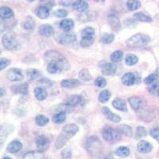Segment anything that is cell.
I'll list each match as a JSON object with an SVG mask.
<instances>
[{
	"instance_id": "6da1fadb",
	"label": "cell",
	"mask_w": 159,
	"mask_h": 159,
	"mask_svg": "<svg viewBox=\"0 0 159 159\" xmlns=\"http://www.w3.org/2000/svg\"><path fill=\"white\" fill-rule=\"evenodd\" d=\"M78 131H79V127L76 125L73 124V123L66 125L65 127H63L61 133L56 139L55 148L57 150L61 149L65 146V143H67L69 139H72Z\"/></svg>"
},
{
	"instance_id": "7a4b0ae2",
	"label": "cell",
	"mask_w": 159,
	"mask_h": 159,
	"mask_svg": "<svg viewBox=\"0 0 159 159\" xmlns=\"http://www.w3.org/2000/svg\"><path fill=\"white\" fill-rule=\"evenodd\" d=\"M45 60L48 64L49 63H56L60 65L63 71H67L70 68L68 60L63 56L60 52L56 50H49L45 52L44 55Z\"/></svg>"
},
{
	"instance_id": "3957f363",
	"label": "cell",
	"mask_w": 159,
	"mask_h": 159,
	"mask_svg": "<svg viewBox=\"0 0 159 159\" xmlns=\"http://www.w3.org/2000/svg\"><path fill=\"white\" fill-rule=\"evenodd\" d=\"M85 149L92 156H99L103 151V145L97 136H91L85 143Z\"/></svg>"
},
{
	"instance_id": "277c9868",
	"label": "cell",
	"mask_w": 159,
	"mask_h": 159,
	"mask_svg": "<svg viewBox=\"0 0 159 159\" xmlns=\"http://www.w3.org/2000/svg\"><path fill=\"white\" fill-rule=\"evenodd\" d=\"M2 43L8 50H17L20 48L19 40L15 32L10 31L6 33L2 38Z\"/></svg>"
},
{
	"instance_id": "5b68a950",
	"label": "cell",
	"mask_w": 159,
	"mask_h": 159,
	"mask_svg": "<svg viewBox=\"0 0 159 159\" xmlns=\"http://www.w3.org/2000/svg\"><path fill=\"white\" fill-rule=\"evenodd\" d=\"M150 42V38L144 34H136L130 37L127 41V45L129 47L141 48L144 47Z\"/></svg>"
},
{
	"instance_id": "8992f818",
	"label": "cell",
	"mask_w": 159,
	"mask_h": 159,
	"mask_svg": "<svg viewBox=\"0 0 159 159\" xmlns=\"http://www.w3.org/2000/svg\"><path fill=\"white\" fill-rule=\"evenodd\" d=\"M95 38H96V32L93 27H86L82 31V38L80 45L83 48H87L91 46L94 43Z\"/></svg>"
},
{
	"instance_id": "52a82bcc",
	"label": "cell",
	"mask_w": 159,
	"mask_h": 159,
	"mask_svg": "<svg viewBox=\"0 0 159 159\" xmlns=\"http://www.w3.org/2000/svg\"><path fill=\"white\" fill-rule=\"evenodd\" d=\"M103 139L107 143H115L121 139V133L113 127H106L102 130Z\"/></svg>"
},
{
	"instance_id": "ba28073f",
	"label": "cell",
	"mask_w": 159,
	"mask_h": 159,
	"mask_svg": "<svg viewBox=\"0 0 159 159\" xmlns=\"http://www.w3.org/2000/svg\"><path fill=\"white\" fill-rule=\"evenodd\" d=\"M35 143H36L38 151L43 153V152L46 151L49 147L50 140L49 139V138L46 137L45 135H39L36 138Z\"/></svg>"
},
{
	"instance_id": "9c48e42d",
	"label": "cell",
	"mask_w": 159,
	"mask_h": 159,
	"mask_svg": "<svg viewBox=\"0 0 159 159\" xmlns=\"http://www.w3.org/2000/svg\"><path fill=\"white\" fill-rule=\"evenodd\" d=\"M55 38L57 41V42H59L61 45H70V44L76 42V35L74 34H69V33L59 34Z\"/></svg>"
},
{
	"instance_id": "30bf717a",
	"label": "cell",
	"mask_w": 159,
	"mask_h": 159,
	"mask_svg": "<svg viewBox=\"0 0 159 159\" xmlns=\"http://www.w3.org/2000/svg\"><path fill=\"white\" fill-rule=\"evenodd\" d=\"M129 103L130 104L131 107L136 111L142 110L147 105V103L145 99L140 96H132L129 99Z\"/></svg>"
},
{
	"instance_id": "8fae6325",
	"label": "cell",
	"mask_w": 159,
	"mask_h": 159,
	"mask_svg": "<svg viewBox=\"0 0 159 159\" xmlns=\"http://www.w3.org/2000/svg\"><path fill=\"white\" fill-rule=\"evenodd\" d=\"M7 77L8 80H10L11 81L13 82H17V81H21L24 79V75L22 73V70L16 69V68H12L10 69L7 71Z\"/></svg>"
},
{
	"instance_id": "7c38bea8",
	"label": "cell",
	"mask_w": 159,
	"mask_h": 159,
	"mask_svg": "<svg viewBox=\"0 0 159 159\" xmlns=\"http://www.w3.org/2000/svg\"><path fill=\"white\" fill-rule=\"evenodd\" d=\"M83 101V97L80 95H72L65 99L64 104L69 107H73L76 105H79Z\"/></svg>"
},
{
	"instance_id": "4fadbf2b",
	"label": "cell",
	"mask_w": 159,
	"mask_h": 159,
	"mask_svg": "<svg viewBox=\"0 0 159 159\" xmlns=\"http://www.w3.org/2000/svg\"><path fill=\"white\" fill-rule=\"evenodd\" d=\"M102 73L105 76H111L115 74L117 70V66L114 63H107L105 62L102 65L101 67Z\"/></svg>"
},
{
	"instance_id": "5bb4252c",
	"label": "cell",
	"mask_w": 159,
	"mask_h": 159,
	"mask_svg": "<svg viewBox=\"0 0 159 159\" xmlns=\"http://www.w3.org/2000/svg\"><path fill=\"white\" fill-rule=\"evenodd\" d=\"M107 20H108L109 25H111V27L112 28V30L114 31H118L120 30L121 29V22H120V20L119 18L116 16V15H109L107 17Z\"/></svg>"
},
{
	"instance_id": "9a60e30c",
	"label": "cell",
	"mask_w": 159,
	"mask_h": 159,
	"mask_svg": "<svg viewBox=\"0 0 159 159\" xmlns=\"http://www.w3.org/2000/svg\"><path fill=\"white\" fill-rule=\"evenodd\" d=\"M38 34L42 36L50 37L54 34V30L49 24H43L38 28Z\"/></svg>"
},
{
	"instance_id": "2e32d148",
	"label": "cell",
	"mask_w": 159,
	"mask_h": 159,
	"mask_svg": "<svg viewBox=\"0 0 159 159\" xmlns=\"http://www.w3.org/2000/svg\"><path fill=\"white\" fill-rule=\"evenodd\" d=\"M101 111L103 112V114L105 116V117L109 119L110 121L114 122V123H119V122L121 121V117L111 112V111L108 107H103Z\"/></svg>"
},
{
	"instance_id": "e0dca14e",
	"label": "cell",
	"mask_w": 159,
	"mask_h": 159,
	"mask_svg": "<svg viewBox=\"0 0 159 159\" xmlns=\"http://www.w3.org/2000/svg\"><path fill=\"white\" fill-rule=\"evenodd\" d=\"M11 90L15 94L20 95H27L28 91H29V87H28L27 83L21 84H15L13 85L11 87Z\"/></svg>"
},
{
	"instance_id": "ac0fdd59",
	"label": "cell",
	"mask_w": 159,
	"mask_h": 159,
	"mask_svg": "<svg viewBox=\"0 0 159 159\" xmlns=\"http://www.w3.org/2000/svg\"><path fill=\"white\" fill-rule=\"evenodd\" d=\"M122 82L123 84L127 85V86H132L134 84H136L137 80H136L135 73H132V72H127L124 74L122 77Z\"/></svg>"
},
{
	"instance_id": "d6986e66",
	"label": "cell",
	"mask_w": 159,
	"mask_h": 159,
	"mask_svg": "<svg viewBox=\"0 0 159 159\" xmlns=\"http://www.w3.org/2000/svg\"><path fill=\"white\" fill-rule=\"evenodd\" d=\"M73 27H74V22L70 18H65L60 22V28L66 33L72 30Z\"/></svg>"
},
{
	"instance_id": "ffe728a7",
	"label": "cell",
	"mask_w": 159,
	"mask_h": 159,
	"mask_svg": "<svg viewBox=\"0 0 159 159\" xmlns=\"http://www.w3.org/2000/svg\"><path fill=\"white\" fill-rule=\"evenodd\" d=\"M22 144L21 142L18 141V140H15V141L11 142L9 143V145L7 147V150L11 154H16L18 152L22 150Z\"/></svg>"
},
{
	"instance_id": "44dd1931",
	"label": "cell",
	"mask_w": 159,
	"mask_h": 159,
	"mask_svg": "<svg viewBox=\"0 0 159 159\" xmlns=\"http://www.w3.org/2000/svg\"><path fill=\"white\" fill-rule=\"evenodd\" d=\"M137 148L139 152H140L142 154H147V153H150L153 147L149 142L143 140V141H140L138 143Z\"/></svg>"
},
{
	"instance_id": "7402d4cb",
	"label": "cell",
	"mask_w": 159,
	"mask_h": 159,
	"mask_svg": "<svg viewBox=\"0 0 159 159\" xmlns=\"http://www.w3.org/2000/svg\"><path fill=\"white\" fill-rule=\"evenodd\" d=\"M112 106L116 109H117L119 111H121L127 112V111H128L126 102L123 99H120V98H116L112 101Z\"/></svg>"
},
{
	"instance_id": "603a6c76",
	"label": "cell",
	"mask_w": 159,
	"mask_h": 159,
	"mask_svg": "<svg viewBox=\"0 0 159 159\" xmlns=\"http://www.w3.org/2000/svg\"><path fill=\"white\" fill-rule=\"evenodd\" d=\"M80 81L79 80L76 79H70V80H63L61 82V85L63 88L65 89H74V88L78 87L80 85Z\"/></svg>"
},
{
	"instance_id": "cb8c5ba5",
	"label": "cell",
	"mask_w": 159,
	"mask_h": 159,
	"mask_svg": "<svg viewBox=\"0 0 159 159\" xmlns=\"http://www.w3.org/2000/svg\"><path fill=\"white\" fill-rule=\"evenodd\" d=\"M35 15L41 19H46L49 16V9L45 6H40L35 10Z\"/></svg>"
},
{
	"instance_id": "d4e9b609",
	"label": "cell",
	"mask_w": 159,
	"mask_h": 159,
	"mask_svg": "<svg viewBox=\"0 0 159 159\" xmlns=\"http://www.w3.org/2000/svg\"><path fill=\"white\" fill-rule=\"evenodd\" d=\"M14 11L8 7H2L0 8V17L2 19H10L14 16Z\"/></svg>"
},
{
	"instance_id": "484cf974",
	"label": "cell",
	"mask_w": 159,
	"mask_h": 159,
	"mask_svg": "<svg viewBox=\"0 0 159 159\" xmlns=\"http://www.w3.org/2000/svg\"><path fill=\"white\" fill-rule=\"evenodd\" d=\"M72 7L76 11H80L83 12L88 10L89 8V3L86 1H83V0H79V1H76L72 3Z\"/></svg>"
},
{
	"instance_id": "4316f807",
	"label": "cell",
	"mask_w": 159,
	"mask_h": 159,
	"mask_svg": "<svg viewBox=\"0 0 159 159\" xmlns=\"http://www.w3.org/2000/svg\"><path fill=\"white\" fill-rule=\"evenodd\" d=\"M34 96L36 99L38 100H40V101H42V100L45 99L48 96L47 92L43 88H36L34 91Z\"/></svg>"
},
{
	"instance_id": "83f0119b",
	"label": "cell",
	"mask_w": 159,
	"mask_h": 159,
	"mask_svg": "<svg viewBox=\"0 0 159 159\" xmlns=\"http://www.w3.org/2000/svg\"><path fill=\"white\" fill-rule=\"evenodd\" d=\"M22 159H45L43 153L40 151L28 152L23 156Z\"/></svg>"
},
{
	"instance_id": "f1b7e54d",
	"label": "cell",
	"mask_w": 159,
	"mask_h": 159,
	"mask_svg": "<svg viewBox=\"0 0 159 159\" xmlns=\"http://www.w3.org/2000/svg\"><path fill=\"white\" fill-rule=\"evenodd\" d=\"M133 18H134L137 21H140V22H152V18L149 15H145L144 13L142 12H138L135 13L134 15H133Z\"/></svg>"
},
{
	"instance_id": "f546056e",
	"label": "cell",
	"mask_w": 159,
	"mask_h": 159,
	"mask_svg": "<svg viewBox=\"0 0 159 159\" xmlns=\"http://www.w3.org/2000/svg\"><path fill=\"white\" fill-rule=\"evenodd\" d=\"M47 71L48 72L51 74H56V73H60V72H64L61 67L56 63H49L47 65Z\"/></svg>"
},
{
	"instance_id": "4dcf8cb0",
	"label": "cell",
	"mask_w": 159,
	"mask_h": 159,
	"mask_svg": "<svg viewBox=\"0 0 159 159\" xmlns=\"http://www.w3.org/2000/svg\"><path fill=\"white\" fill-rule=\"evenodd\" d=\"M130 150L127 147H119L115 150V154L118 157H125L130 155Z\"/></svg>"
},
{
	"instance_id": "1f68e13d",
	"label": "cell",
	"mask_w": 159,
	"mask_h": 159,
	"mask_svg": "<svg viewBox=\"0 0 159 159\" xmlns=\"http://www.w3.org/2000/svg\"><path fill=\"white\" fill-rule=\"evenodd\" d=\"M22 27L26 30H33L35 27V22L34 18L30 16H28L25 18V21L22 23Z\"/></svg>"
},
{
	"instance_id": "d6a6232c",
	"label": "cell",
	"mask_w": 159,
	"mask_h": 159,
	"mask_svg": "<svg viewBox=\"0 0 159 159\" xmlns=\"http://www.w3.org/2000/svg\"><path fill=\"white\" fill-rule=\"evenodd\" d=\"M117 130H119L121 134H123L124 135L127 136V137H131L133 135V130L130 126L127 125H121L117 127Z\"/></svg>"
},
{
	"instance_id": "836d02e7",
	"label": "cell",
	"mask_w": 159,
	"mask_h": 159,
	"mask_svg": "<svg viewBox=\"0 0 159 159\" xmlns=\"http://www.w3.org/2000/svg\"><path fill=\"white\" fill-rule=\"evenodd\" d=\"M52 119L53 123H57V124H61V123H63L65 121V119H66V114L64 111H60L52 116Z\"/></svg>"
},
{
	"instance_id": "e575fe53",
	"label": "cell",
	"mask_w": 159,
	"mask_h": 159,
	"mask_svg": "<svg viewBox=\"0 0 159 159\" xmlns=\"http://www.w3.org/2000/svg\"><path fill=\"white\" fill-rule=\"evenodd\" d=\"M26 76L29 80H34L41 76V72L34 69H29L26 71Z\"/></svg>"
},
{
	"instance_id": "d590c367",
	"label": "cell",
	"mask_w": 159,
	"mask_h": 159,
	"mask_svg": "<svg viewBox=\"0 0 159 159\" xmlns=\"http://www.w3.org/2000/svg\"><path fill=\"white\" fill-rule=\"evenodd\" d=\"M111 96V93L110 92V91L103 90L99 93V96H98V99L102 103H107L109 100V99H110Z\"/></svg>"
},
{
	"instance_id": "8d00e7d4",
	"label": "cell",
	"mask_w": 159,
	"mask_h": 159,
	"mask_svg": "<svg viewBox=\"0 0 159 159\" xmlns=\"http://www.w3.org/2000/svg\"><path fill=\"white\" fill-rule=\"evenodd\" d=\"M79 77L80 79L83 80L84 82H88V81H90L91 80H92V76L91 75L90 72H89L88 69H84L80 71L79 72Z\"/></svg>"
},
{
	"instance_id": "74e56055",
	"label": "cell",
	"mask_w": 159,
	"mask_h": 159,
	"mask_svg": "<svg viewBox=\"0 0 159 159\" xmlns=\"http://www.w3.org/2000/svg\"><path fill=\"white\" fill-rule=\"evenodd\" d=\"M123 58V52L121 50H116L114 52H112L111 55V60L112 62L114 63H118V62L121 61Z\"/></svg>"
},
{
	"instance_id": "f35d334b",
	"label": "cell",
	"mask_w": 159,
	"mask_h": 159,
	"mask_svg": "<svg viewBox=\"0 0 159 159\" xmlns=\"http://www.w3.org/2000/svg\"><path fill=\"white\" fill-rule=\"evenodd\" d=\"M138 61H139V58L134 54H127L126 58H125V63L126 65H127L128 66H132V65H134L135 64L138 63Z\"/></svg>"
},
{
	"instance_id": "ab89813d",
	"label": "cell",
	"mask_w": 159,
	"mask_h": 159,
	"mask_svg": "<svg viewBox=\"0 0 159 159\" xmlns=\"http://www.w3.org/2000/svg\"><path fill=\"white\" fill-rule=\"evenodd\" d=\"M127 7L129 11H135L141 7V2L137 0H130V1H127Z\"/></svg>"
},
{
	"instance_id": "60d3db41",
	"label": "cell",
	"mask_w": 159,
	"mask_h": 159,
	"mask_svg": "<svg viewBox=\"0 0 159 159\" xmlns=\"http://www.w3.org/2000/svg\"><path fill=\"white\" fill-rule=\"evenodd\" d=\"M49 119H48L46 116H43V115H38L35 118V122H36L37 124L40 127H44L45 125L49 123Z\"/></svg>"
},
{
	"instance_id": "b9f144b4",
	"label": "cell",
	"mask_w": 159,
	"mask_h": 159,
	"mask_svg": "<svg viewBox=\"0 0 159 159\" xmlns=\"http://www.w3.org/2000/svg\"><path fill=\"white\" fill-rule=\"evenodd\" d=\"M115 35L113 34H104L100 38V42L103 44H111L114 42Z\"/></svg>"
},
{
	"instance_id": "7bdbcfd3",
	"label": "cell",
	"mask_w": 159,
	"mask_h": 159,
	"mask_svg": "<svg viewBox=\"0 0 159 159\" xmlns=\"http://www.w3.org/2000/svg\"><path fill=\"white\" fill-rule=\"evenodd\" d=\"M148 92L150 94L155 96H159V83H154L148 87Z\"/></svg>"
},
{
	"instance_id": "ee69618b",
	"label": "cell",
	"mask_w": 159,
	"mask_h": 159,
	"mask_svg": "<svg viewBox=\"0 0 159 159\" xmlns=\"http://www.w3.org/2000/svg\"><path fill=\"white\" fill-rule=\"evenodd\" d=\"M147 132L146 129L143 127H138L136 129V133H135V138L136 139H142V138L147 136Z\"/></svg>"
},
{
	"instance_id": "f6af8a7d",
	"label": "cell",
	"mask_w": 159,
	"mask_h": 159,
	"mask_svg": "<svg viewBox=\"0 0 159 159\" xmlns=\"http://www.w3.org/2000/svg\"><path fill=\"white\" fill-rule=\"evenodd\" d=\"M107 84V81H106V80L104 79L103 77H101V76H99L95 80V85L97 86L98 88H104Z\"/></svg>"
},
{
	"instance_id": "bcb514c9",
	"label": "cell",
	"mask_w": 159,
	"mask_h": 159,
	"mask_svg": "<svg viewBox=\"0 0 159 159\" xmlns=\"http://www.w3.org/2000/svg\"><path fill=\"white\" fill-rule=\"evenodd\" d=\"M11 64V61L9 59H7V58L2 57L0 59V70L2 71L4 69H5L7 66Z\"/></svg>"
},
{
	"instance_id": "7dc6e473",
	"label": "cell",
	"mask_w": 159,
	"mask_h": 159,
	"mask_svg": "<svg viewBox=\"0 0 159 159\" xmlns=\"http://www.w3.org/2000/svg\"><path fill=\"white\" fill-rule=\"evenodd\" d=\"M53 15L56 17H57V18H64L68 15V12L64 9H59L57 10V11H55V12L53 13Z\"/></svg>"
},
{
	"instance_id": "c3c4849f",
	"label": "cell",
	"mask_w": 159,
	"mask_h": 159,
	"mask_svg": "<svg viewBox=\"0 0 159 159\" xmlns=\"http://www.w3.org/2000/svg\"><path fill=\"white\" fill-rule=\"evenodd\" d=\"M157 79V76H156L155 74H154V73H153V74H150V76H147V78H146V79H145V80H144V82H145V84H152L154 83V81H155Z\"/></svg>"
},
{
	"instance_id": "681fc988",
	"label": "cell",
	"mask_w": 159,
	"mask_h": 159,
	"mask_svg": "<svg viewBox=\"0 0 159 159\" xmlns=\"http://www.w3.org/2000/svg\"><path fill=\"white\" fill-rule=\"evenodd\" d=\"M150 134L152 137L159 143V127H154V128L151 129Z\"/></svg>"
},
{
	"instance_id": "f907efd6",
	"label": "cell",
	"mask_w": 159,
	"mask_h": 159,
	"mask_svg": "<svg viewBox=\"0 0 159 159\" xmlns=\"http://www.w3.org/2000/svg\"><path fill=\"white\" fill-rule=\"evenodd\" d=\"M61 156L62 158L64 159H67V158H70L72 157V152L69 149H65V150H62L61 152Z\"/></svg>"
},
{
	"instance_id": "816d5d0a",
	"label": "cell",
	"mask_w": 159,
	"mask_h": 159,
	"mask_svg": "<svg viewBox=\"0 0 159 159\" xmlns=\"http://www.w3.org/2000/svg\"><path fill=\"white\" fill-rule=\"evenodd\" d=\"M40 83L42 84H45L47 87H50L51 85L52 84V82L50 81L49 79L47 78H43V79H41L40 80Z\"/></svg>"
},
{
	"instance_id": "f5cc1de1",
	"label": "cell",
	"mask_w": 159,
	"mask_h": 159,
	"mask_svg": "<svg viewBox=\"0 0 159 159\" xmlns=\"http://www.w3.org/2000/svg\"><path fill=\"white\" fill-rule=\"evenodd\" d=\"M154 74L157 76V78H159V68H157V69H156L155 72H154Z\"/></svg>"
},
{
	"instance_id": "db71d44e",
	"label": "cell",
	"mask_w": 159,
	"mask_h": 159,
	"mask_svg": "<svg viewBox=\"0 0 159 159\" xmlns=\"http://www.w3.org/2000/svg\"><path fill=\"white\" fill-rule=\"evenodd\" d=\"M3 95H4V90L3 89H1V97H2Z\"/></svg>"
},
{
	"instance_id": "11a10c76",
	"label": "cell",
	"mask_w": 159,
	"mask_h": 159,
	"mask_svg": "<svg viewBox=\"0 0 159 159\" xmlns=\"http://www.w3.org/2000/svg\"><path fill=\"white\" fill-rule=\"evenodd\" d=\"M104 159H112V157H111V156H107V157H105Z\"/></svg>"
},
{
	"instance_id": "9f6ffc18",
	"label": "cell",
	"mask_w": 159,
	"mask_h": 159,
	"mask_svg": "<svg viewBox=\"0 0 159 159\" xmlns=\"http://www.w3.org/2000/svg\"><path fill=\"white\" fill-rule=\"evenodd\" d=\"M2 159H11V157H3Z\"/></svg>"
}]
</instances>
